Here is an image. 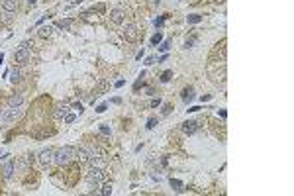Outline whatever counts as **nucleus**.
<instances>
[{
	"instance_id": "f257e3e1",
	"label": "nucleus",
	"mask_w": 294,
	"mask_h": 196,
	"mask_svg": "<svg viewBox=\"0 0 294 196\" xmlns=\"http://www.w3.org/2000/svg\"><path fill=\"white\" fill-rule=\"evenodd\" d=\"M74 157V149L65 145V147H59L55 149V155H53V163L55 165H67L69 161H71Z\"/></svg>"
},
{
	"instance_id": "f03ea898",
	"label": "nucleus",
	"mask_w": 294,
	"mask_h": 196,
	"mask_svg": "<svg viewBox=\"0 0 294 196\" xmlns=\"http://www.w3.org/2000/svg\"><path fill=\"white\" fill-rule=\"evenodd\" d=\"M86 180L88 183H90L92 186H94V192H98V184L102 183V180H104V169H96V167H92L90 169V172H88L86 175Z\"/></svg>"
},
{
	"instance_id": "7ed1b4c3",
	"label": "nucleus",
	"mask_w": 294,
	"mask_h": 196,
	"mask_svg": "<svg viewBox=\"0 0 294 196\" xmlns=\"http://www.w3.org/2000/svg\"><path fill=\"white\" fill-rule=\"evenodd\" d=\"M124 37H125V41H137L139 39V27L135 24H128L124 27Z\"/></svg>"
},
{
	"instance_id": "20e7f679",
	"label": "nucleus",
	"mask_w": 294,
	"mask_h": 196,
	"mask_svg": "<svg viewBox=\"0 0 294 196\" xmlns=\"http://www.w3.org/2000/svg\"><path fill=\"white\" fill-rule=\"evenodd\" d=\"M53 155H55V149L47 147V149H43V151L37 155V159H39V163H41L43 167H47V165H51V163H53Z\"/></svg>"
},
{
	"instance_id": "39448f33",
	"label": "nucleus",
	"mask_w": 294,
	"mask_h": 196,
	"mask_svg": "<svg viewBox=\"0 0 294 196\" xmlns=\"http://www.w3.org/2000/svg\"><path fill=\"white\" fill-rule=\"evenodd\" d=\"M74 157H77V161H78V165H86V163H90V153H88V149L82 145V147H78L77 151H74Z\"/></svg>"
},
{
	"instance_id": "423d86ee",
	"label": "nucleus",
	"mask_w": 294,
	"mask_h": 196,
	"mask_svg": "<svg viewBox=\"0 0 294 196\" xmlns=\"http://www.w3.org/2000/svg\"><path fill=\"white\" fill-rule=\"evenodd\" d=\"M124 20H125V12L122 10V8H114V10L110 12V22L112 24L120 26V24H124Z\"/></svg>"
},
{
	"instance_id": "0eeeda50",
	"label": "nucleus",
	"mask_w": 294,
	"mask_h": 196,
	"mask_svg": "<svg viewBox=\"0 0 294 196\" xmlns=\"http://www.w3.org/2000/svg\"><path fill=\"white\" fill-rule=\"evenodd\" d=\"M69 110H71L69 102H57V106H55V118H57V120H63L65 116L69 114Z\"/></svg>"
},
{
	"instance_id": "6e6552de",
	"label": "nucleus",
	"mask_w": 294,
	"mask_h": 196,
	"mask_svg": "<svg viewBox=\"0 0 294 196\" xmlns=\"http://www.w3.org/2000/svg\"><path fill=\"white\" fill-rule=\"evenodd\" d=\"M14 61L20 63V65L27 63L30 61V49H18L16 53H14Z\"/></svg>"
},
{
	"instance_id": "1a4fd4ad",
	"label": "nucleus",
	"mask_w": 294,
	"mask_h": 196,
	"mask_svg": "<svg viewBox=\"0 0 294 196\" xmlns=\"http://www.w3.org/2000/svg\"><path fill=\"white\" fill-rule=\"evenodd\" d=\"M22 116V110H20V106H18V108H10L6 112V114L2 116V120L4 122H14V120H18Z\"/></svg>"
},
{
	"instance_id": "9d476101",
	"label": "nucleus",
	"mask_w": 294,
	"mask_h": 196,
	"mask_svg": "<svg viewBox=\"0 0 294 196\" xmlns=\"http://www.w3.org/2000/svg\"><path fill=\"white\" fill-rule=\"evenodd\" d=\"M180 129H183V132L184 133H194L196 132V129H198V124H196V122H192V120H188V122H184L183 125H180Z\"/></svg>"
},
{
	"instance_id": "9b49d317",
	"label": "nucleus",
	"mask_w": 294,
	"mask_h": 196,
	"mask_svg": "<svg viewBox=\"0 0 294 196\" xmlns=\"http://www.w3.org/2000/svg\"><path fill=\"white\" fill-rule=\"evenodd\" d=\"M2 8H4V12H16L18 2L16 0H2Z\"/></svg>"
},
{
	"instance_id": "f8f14e48",
	"label": "nucleus",
	"mask_w": 294,
	"mask_h": 196,
	"mask_svg": "<svg viewBox=\"0 0 294 196\" xmlns=\"http://www.w3.org/2000/svg\"><path fill=\"white\" fill-rule=\"evenodd\" d=\"M192 98H194V88H192V86L184 88V90H183V100L188 104V102H192Z\"/></svg>"
},
{
	"instance_id": "ddd939ff",
	"label": "nucleus",
	"mask_w": 294,
	"mask_h": 196,
	"mask_svg": "<svg viewBox=\"0 0 294 196\" xmlns=\"http://www.w3.org/2000/svg\"><path fill=\"white\" fill-rule=\"evenodd\" d=\"M22 102H24V96H22V94H14L10 98V108H18Z\"/></svg>"
},
{
	"instance_id": "4468645a",
	"label": "nucleus",
	"mask_w": 294,
	"mask_h": 196,
	"mask_svg": "<svg viewBox=\"0 0 294 196\" xmlns=\"http://www.w3.org/2000/svg\"><path fill=\"white\" fill-rule=\"evenodd\" d=\"M2 172H4V179H10V176H12V172H14V163H12V161H8L6 165H4Z\"/></svg>"
},
{
	"instance_id": "2eb2a0df",
	"label": "nucleus",
	"mask_w": 294,
	"mask_h": 196,
	"mask_svg": "<svg viewBox=\"0 0 294 196\" xmlns=\"http://www.w3.org/2000/svg\"><path fill=\"white\" fill-rule=\"evenodd\" d=\"M51 31H53V27H51V26H43V27H39V35H41V37H49V35H51Z\"/></svg>"
},
{
	"instance_id": "dca6fc26",
	"label": "nucleus",
	"mask_w": 294,
	"mask_h": 196,
	"mask_svg": "<svg viewBox=\"0 0 294 196\" xmlns=\"http://www.w3.org/2000/svg\"><path fill=\"white\" fill-rule=\"evenodd\" d=\"M171 186L176 190V192H180V190H183V183H180V180H176V179H171Z\"/></svg>"
},
{
	"instance_id": "f3484780",
	"label": "nucleus",
	"mask_w": 294,
	"mask_h": 196,
	"mask_svg": "<svg viewBox=\"0 0 294 196\" xmlns=\"http://www.w3.org/2000/svg\"><path fill=\"white\" fill-rule=\"evenodd\" d=\"M71 24H73L71 18H67V20H59V22H57V26H59V27H63V30H67V27L71 26Z\"/></svg>"
},
{
	"instance_id": "a211bd4d",
	"label": "nucleus",
	"mask_w": 294,
	"mask_h": 196,
	"mask_svg": "<svg viewBox=\"0 0 294 196\" xmlns=\"http://www.w3.org/2000/svg\"><path fill=\"white\" fill-rule=\"evenodd\" d=\"M186 20H188V24H198V22H202V16H198V14H192V16H188Z\"/></svg>"
},
{
	"instance_id": "6ab92c4d",
	"label": "nucleus",
	"mask_w": 294,
	"mask_h": 196,
	"mask_svg": "<svg viewBox=\"0 0 294 196\" xmlns=\"http://www.w3.org/2000/svg\"><path fill=\"white\" fill-rule=\"evenodd\" d=\"M161 41H163V35L159 34V31H157V34H155V35L151 37V45H159Z\"/></svg>"
},
{
	"instance_id": "aec40b11",
	"label": "nucleus",
	"mask_w": 294,
	"mask_h": 196,
	"mask_svg": "<svg viewBox=\"0 0 294 196\" xmlns=\"http://www.w3.org/2000/svg\"><path fill=\"white\" fill-rule=\"evenodd\" d=\"M10 74H12V78H10V81H12V82H16V81H20V71H18V69H16V67H14V69H12V71H10Z\"/></svg>"
},
{
	"instance_id": "412c9836",
	"label": "nucleus",
	"mask_w": 294,
	"mask_h": 196,
	"mask_svg": "<svg viewBox=\"0 0 294 196\" xmlns=\"http://www.w3.org/2000/svg\"><path fill=\"white\" fill-rule=\"evenodd\" d=\"M171 77H172V71H165V73L161 74V82H169Z\"/></svg>"
},
{
	"instance_id": "4be33fe9",
	"label": "nucleus",
	"mask_w": 294,
	"mask_h": 196,
	"mask_svg": "<svg viewBox=\"0 0 294 196\" xmlns=\"http://www.w3.org/2000/svg\"><path fill=\"white\" fill-rule=\"evenodd\" d=\"M196 39H198V37H196V35H192V37H190V39H186V43H184V49H190V47H192V45L196 43Z\"/></svg>"
},
{
	"instance_id": "5701e85b",
	"label": "nucleus",
	"mask_w": 294,
	"mask_h": 196,
	"mask_svg": "<svg viewBox=\"0 0 294 196\" xmlns=\"http://www.w3.org/2000/svg\"><path fill=\"white\" fill-rule=\"evenodd\" d=\"M171 49V41H163L161 43V47H159V51H163V53H167V51Z\"/></svg>"
},
{
	"instance_id": "b1692460",
	"label": "nucleus",
	"mask_w": 294,
	"mask_h": 196,
	"mask_svg": "<svg viewBox=\"0 0 294 196\" xmlns=\"http://www.w3.org/2000/svg\"><path fill=\"white\" fill-rule=\"evenodd\" d=\"M100 194H112V184H104L102 186V190H98Z\"/></svg>"
},
{
	"instance_id": "393cba45",
	"label": "nucleus",
	"mask_w": 294,
	"mask_h": 196,
	"mask_svg": "<svg viewBox=\"0 0 294 196\" xmlns=\"http://www.w3.org/2000/svg\"><path fill=\"white\" fill-rule=\"evenodd\" d=\"M2 22H4V24H10V22H12V12H4L2 14Z\"/></svg>"
},
{
	"instance_id": "a878e982",
	"label": "nucleus",
	"mask_w": 294,
	"mask_h": 196,
	"mask_svg": "<svg viewBox=\"0 0 294 196\" xmlns=\"http://www.w3.org/2000/svg\"><path fill=\"white\" fill-rule=\"evenodd\" d=\"M63 120H65V124H73L74 120H77V116H74V114H67Z\"/></svg>"
},
{
	"instance_id": "bb28decb",
	"label": "nucleus",
	"mask_w": 294,
	"mask_h": 196,
	"mask_svg": "<svg viewBox=\"0 0 294 196\" xmlns=\"http://www.w3.org/2000/svg\"><path fill=\"white\" fill-rule=\"evenodd\" d=\"M155 124H157V118H149L147 120V129H153V128H155Z\"/></svg>"
},
{
	"instance_id": "cd10ccee",
	"label": "nucleus",
	"mask_w": 294,
	"mask_h": 196,
	"mask_svg": "<svg viewBox=\"0 0 294 196\" xmlns=\"http://www.w3.org/2000/svg\"><path fill=\"white\" fill-rule=\"evenodd\" d=\"M165 18L167 16H161V18H157L155 22H153V24H155V27H159V26H163V22H165Z\"/></svg>"
},
{
	"instance_id": "c85d7f7f",
	"label": "nucleus",
	"mask_w": 294,
	"mask_h": 196,
	"mask_svg": "<svg viewBox=\"0 0 294 196\" xmlns=\"http://www.w3.org/2000/svg\"><path fill=\"white\" fill-rule=\"evenodd\" d=\"M171 110H172V106H171V104H165V108H163V116H169Z\"/></svg>"
},
{
	"instance_id": "c756f323",
	"label": "nucleus",
	"mask_w": 294,
	"mask_h": 196,
	"mask_svg": "<svg viewBox=\"0 0 294 196\" xmlns=\"http://www.w3.org/2000/svg\"><path fill=\"white\" fill-rule=\"evenodd\" d=\"M159 104H161V98H153L151 100V108H157Z\"/></svg>"
},
{
	"instance_id": "7c9ffc66",
	"label": "nucleus",
	"mask_w": 294,
	"mask_h": 196,
	"mask_svg": "<svg viewBox=\"0 0 294 196\" xmlns=\"http://www.w3.org/2000/svg\"><path fill=\"white\" fill-rule=\"evenodd\" d=\"M71 108H73L74 112H78V114H82V106H81V104H73Z\"/></svg>"
},
{
	"instance_id": "2f4dec72",
	"label": "nucleus",
	"mask_w": 294,
	"mask_h": 196,
	"mask_svg": "<svg viewBox=\"0 0 294 196\" xmlns=\"http://www.w3.org/2000/svg\"><path fill=\"white\" fill-rule=\"evenodd\" d=\"M30 41H22V43H20V49H30Z\"/></svg>"
},
{
	"instance_id": "473e14b6",
	"label": "nucleus",
	"mask_w": 294,
	"mask_h": 196,
	"mask_svg": "<svg viewBox=\"0 0 294 196\" xmlns=\"http://www.w3.org/2000/svg\"><path fill=\"white\" fill-rule=\"evenodd\" d=\"M96 112H98V114H102V112H106V104H100V106H98V108H96Z\"/></svg>"
},
{
	"instance_id": "72a5a7b5",
	"label": "nucleus",
	"mask_w": 294,
	"mask_h": 196,
	"mask_svg": "<svg viewBox=\"0 0 294 196\" xmlns=\"http://www.w3.org/2000/svg\"><path fill=\"white\" fill-rule=\"evenodd\" d=\"M100 132H102V133H106V135H110V129L106 128V125H100Z\"/></svg>"
},
{
	"instance_id": "f704fd0d",
	"label": "nucleus",
	"mask_w": 294,
	"mask_h": 196,
	"mask_svg": "<svg viewBox=\"0 0 294 196\" xmlns=\"http://www.w3.org/2000/svg\"><path fill=\"white\" fill-rule=\"evenodd\" d=\"M124 85H125V81H116V85H114V86H116V88H120V86H124Z\"/></svg>"
},
{
	"instance_id": "c9c22d12",
	"label": "nucleus",
	"mask_w": 294,
	"mask_h": 196,
	"mask_svg": "<svg viewBox=\"0 0 294 196\" xmlns=\"http://www.w3.org/2000/svg\"><path fill=\"white\" fill-rule=\"evenodd\" d=\"M153 61H155V57H147V59H145V65H153Z\"/></svg>"
},
{
	"instance_id": "e433bc0d",
	"label": "nucleus",
	"mask_w": 294,
	"mask_h": 196,
	"mask_svg": "<svg viewBox=\"0 0 294 196\" xmlns=\"http://www.w3.org/2000/svg\"><path fill=\"white\" fill-rule=\"evenodd\" d=\"M82 2V0H73V2H71V6H74V4H81Z\"/></svg>"
},
{
	"instance_id": "4c0bfd02",
	"label": "nucleus",
	"mask_w": 294,
	"mask_h": 196,
	"mask_svg": "<svg viewBox=\"0 0 294 196\" xmlns=\"http://www.w3.org/2000/svg\"><path fill=\"white\" fill-rule=\"evenodd\" d=\"M27 2H30V4H31V6H34V4L37 2V0H27Z\"/></svg>"
},
{
	"instance_id": "58836bf2",
	"label": "nucleus",
	"mask_w": 294,
	"mask_h": 196,
	"mask_svg": "<svg viewBox=\"0 0 294 196\" xmlns=\"http://www.w3.org/2000/svg\"><path fill=\"white\" fill-rule=\"evenodd\" d=\"M2 61H4V55H2V53H0V63H2Z\"/></svg>"
}]
</instances>
